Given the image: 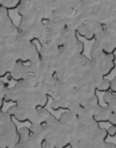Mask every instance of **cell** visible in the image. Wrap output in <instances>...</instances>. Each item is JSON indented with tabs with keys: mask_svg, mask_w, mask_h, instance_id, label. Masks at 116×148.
I'll use <instances>...</instances> for the list:
<instances>
[{
	"mask_svg": "<svg viewBox=\"0 0 116 148\" xmlns=\"http://www.w3.org/2000/svg\"><path fill=\"white\" fill-rule=\"evenodd\" d=\"M20 143L18 128L13 119L6 113L0 115V148H14Z\"/></svg>",
	"mask_w": 116,
	"mask_h": 148,
	"instance_id": "obj_1",
	"label": "cell"
},
{
	"mask_svg": "<svg viewBox=\"0 0 116 148\" xmlns=\"http://www.w3.org/2000/svg\"><path fill=\"white\" fill-rule=\"evenodd\" d=\"M12 46L15 48L17 61H20L24 64H28L31 62L41 59V54H39V49L37 48V44L35 42L25 40L21 36V34L15 40Z\"/></svg>",
	"mask_w": 116,
	"mask_h": 148,
	"instance_id": "obj_2",
	"label": "cell"
},
{
	"mask_svg": "<svg viewBox=\"0 0 116 148\" xmlns=\"http://www.w3.org/2000/svg\"><path fill=\"white\" fill-rule=\"evenodd\" d=\"M16 61L15 48L12 45L6 44V46L0 51V78L7 76Z\"/></svg>",
	"mask_w": 116,
	"mask_h": 148,
	"instance_id": "obj_3",
	"label": "cell"
},
{
	"mask_svg": "<svg viewBox=\"0 0 116 148\" xmlns=\"http://www.w3.org/2000/svg\"><path fill=\"white\" fill-rule=\"evenodd\" d=\"M104 29V25L94 19L83 21L77 27L78 37H82L87 41H95L97 35Z\"/></svg>",
	"mask_w": 116,
	"mask_h": 148,
	"instance_id": "obj_4",
	"label": "cell"
},
{
	"mask_svg": "<svg viewBox=\"0 0 116 148\" xmlns=\"http://www.w3.org/2000/svg\"><path fill=\"white\" fill-rule=\"evenodd\" d=\"M43 21V19L41 12L33 6V5H31V9L27 11V13L24 16L20 17V21H19L17 27H18L19 31L23 32L25 29H28L31 27H35V25H37V23H39Z\"/></svg>",
	"mask_w": 116,
	"mask_h": 148,
	"instance_id": "obj_5",
	"label": "cell"
},
{
	"mask_svg": "<svg viewBox=\"0 0 116 148\" xmlns=\"http://www.w3.org/2000/svg\"><path fill=\"white\" fill-rule=\"evenodd\" d=\"M115 60L116 56L113 55H104L102 58H100L97 61H92L93 65L99 70V72L102 74V76L105 78L106 76L110 75L114 69H115Z\"/></svg>",
	"mask_w": 116,
	"mask_h": 148,
	"instance_id": "obj_6",
	"label": "cell"
},
{
	"mask_svg": "<svg viewBox=\"0 0 116 148\" xmlns=\"http://www.w3.org/2000/svg\"><path fill=\"white\" fill-rule=\"evenodd\" d=\"M31 95L35 107L37 109H45L49 105L50 97L45 89L41 84H37L31 90Z\"/></svg>",
	"mask_w": 116,
	"mask_h": 148,
	"instance_id": "obj_7",
	"label": "cell"
},
{
	"mask_svg": "<svg viewBox=\"0 0 116 148\" xmlns=\"http://www.w3.org/2000/svg\"><path fill=\"white\" fill-rule=\"evenodd\" d=\"M8 74L10 79L14 80L15 82H20L22 80H25L29 76L28 66L27 64H24L20 61H16Z\"/></svg>",
	"mask_w": 116,
	"mask_h": 148,
	"instance_id": "obj_8",
	"label": "cell"
},
{
	"mask_svg": "<svg viewBox=\"0 0 116 148\" xmlns=\"http://www.w3.org/2000/svg\"><path fill=\"white\" fill-rule=\"evenodd\" d=\"M60 48L56 45L55 43H49L45 45L41 46L39 49V54L43 60H47V61H54L55 62L56 57L59 53Z\"/></svg>",
	"mask_w": 116,
	"mask_h": 148,
	"instance_id": "obj_9",
	"label": "cell"
},
{
	"mask_svg": "<svg viewBox=\"0 0 116 148\" xmlns=\"http://www.w3.org/2000/svg\"><path fill=\"white\" fill-rule=\"evenodd\" d=\"M59 122L61 124H63L70 132L71 135L73 134V132L77 128V123H78V117H76L74 114L70 113L68 111H64L63 113L60 115V117L58 118Z\"/></svg>",
	"mask_w": 116,
	"mask_h": 148,
	"instance_id": "obj_10",
	"label": "cell"
},
{
	"mask_svg": "<svg viewBox=\"0 0 116 148\" xmlns=\"http://www.w3.org/2000/svg\"><path fill=\"white\" fill-rule=\"evenodd\" d=\"M112 115L111 111L108 109L106 106H101L99 105L94 111V115H93V119L96 123L100 124V123H108L109 121L110 116Z\"/></svg>",
	"mask_w": 116,
	"mask_h": 148,
	"instance_id": "obj_11",
	"label": "cell"
},
{
	"mask_svg": "<svg viewBox=\"0 0 116 148\" xmlns=\"http://www.w3.org/2000/svg\"><path fill=\"white\" fill-rule=\"evenodd\" d=\"M105 55V53L103 52V49H102V46L99 42L94 41L93 44L91 46V49H90V59L92 61H97L100 58H102Z\"/></svg>",
	"mask_w": 116,
	"mask_h": 148,
	"instance_id": "obj_12",
	"label": "cell"
},
{
	"mask_svg": "<svg viewBox=\"0 0 116 148\" xmlns=\"http://www.w3.org/2000/svg\"><path fill=\"white\" fill-rule=\"evenodd\" d=\"M103 101L105 103L106 107L111 111L112 114H116V93L111 91L103 93Z\"/></svg>",
	"mask_w": 116,
	"mask_h": 148,
	"instance_id": "obj_13",
	"label": "cell"
},
{
	"mask_svg": "<svg viewBox=\"0 0 116 148\" xmlns=\"http://www.w3.org/2000/svg\"><path fill=\"white\" fill-rule=\"evenodd\" d=\"M20 4V0H1L0 6L6 10H13L17 9Z\"/></svg>",
	"mask_w": 116,
	"mask_h": 148,
	"instance_id": "obj_14",
	"label": "cell"
},
{
	"mask_svg": "<svg viewBox=\"0 0 116 148\" xmlns=\"http://www.w3.org/2000/svg\"><path fill=\"white\" fill-rule=\"evenodd\" d=\"M31 5H33V1H28V0H20V4H19L18 8H17V13L20 17L24 16L27 13V11L31 9Z\"/></svg>",
	"mask_w": 116,
	"mask_h": 148,
	"instance_id": "obj_15",
	"label": "cell"
},
{
	"mask_svg": "<svg viewBox=\"0 0 116 148\" xmlns=\"http://www.w3.org/2000/svg\"><path fill=\"white\" fill-rule=\"evenodd\" d=\"M16 105V103H15ZM17 106V105H16ZM13 119H15L17 122L19 123H25V122H28V118H27V113L22 109V108L18 107L17 106V109H16V113H15L14 117Z\"/></svg>",
	"mask_w": 116,
	"mask_h": 148,
	"instance_id": "obj_16",
	"label": "cell"
},
{
	"mask_svg": "<svg viewBox=\"0 0 116 148\" xmlns=\"http://www.w3.org/2000/svg\"><path fill=\"white\" fill-rule=\"evenodd\" d=\"M18 134L20 137V142H25L31 137V133L28 127H21L18 129Z\"/></svg>",
	"mask_w": 116,
	"mask_h": 148,
	"instance_id": "obj_17",
	"label": "cell"
},
{
	"mask_svg": "<svg viewBox=\"0 0 116 148\" xmlns=\"http://www.w3.org/2000/svg\"><path fill=\"white\" fill-rule=\"evenodd\" d=\"M96 91H99V92H108L110 91V80L107 78H104L103 80L100 82V84L97 86Z\"/></svg>",
	"mask_w": 116,
	"mask_h": 148,
	"instance_id": "obj_18",
	"label": "cell"
},
{
	"mask_svg": "<svg viewBox=\"0 0 116 148\" xmlns=\"http://www.w3.org/2000/svg\"><path fill=\"white\" fill-rule=\"evenodd\" d=\"M8 88H9L8 84L0 79V99L4 101L5 97H6L7 91H8Z\"/></svg>",
	"mask_w": 116,
	"mask_h": 148,
	"instance_id": "obj_19",
	"label": "cell"
},
{
	"mask_svg": "<svg viewBox=\"0 0 116 148\" xmlns=\"http://www.w3.org/2000/svg\"><path fill=\"white\" fill-rule=\"evenodd\" d=\"M16 109H17V106L15 105V103H13L12 106H10V107H8V109L6 110V113L8 114L9 116H10L11 118L13 119V117H14L15 113H16Z\"/></svg>",
	"mask_w": 116,
	"mask_h": 148,
	"instance_id": "obj_20",
	"label": "cell"
},
{
	"mask_svg": "<svg viewBox=\"0 0 116 148\" xmlns=\"http://www.w3.org/2000/svg\"><path fill=\"white\" fill-rule=\"evenodd\" d=\"M106 132H107L108 137H115L116 136V127L115 126H109V127L106 129Z\"/></svg>",
	"mask_w": 116,
	"mask_h": 148,
	"instance_id": "obj_21",
	"label": "cell"
},
{
	"mask_svg": "<svg viewBox=\"0 0 116 148\" xmlns=\"http://www.w3.org/2000/svg\"><path fill=\"white\" fill-rule=\"evenodd\" d=\"M110 91L113 93H116V76L110 80Z\"/></svg>",
	"mask_w": 116,
	"mask_h": 148,
	"instance_id": "obj_22",
	"label": "cell"
},
{
	"mask_svg": "<svg viewBox=\"0 0 116 148\" xmlns=\"http://www.w3.org/2000/svg\"><path fill=\"white\" fill-rule=\"evenodd\" d=\"M108 123L110 124V126H115L116 127V114H112V115L110 116Z\"/></svg>",
	"mask_w": 116,
	"mask_h": 148,
	"instance_id": "obj_23",
	"label": "cell"
},
{
	"mask_svg": "<svg viewBox=\"0 0 116 148\" xmlns=\"http://www.w3.org/2000/svg\"><path fill=\"white\" fill-rule=\"evenodd\" d=\"M7 42H6V39L5 38H2V37H0V51L3 49V48L6 46Z\"/></svg>",
	"mask_w": 116,
	"mask_h": 148,
	"instance_id": "obj_24",
	"label": "cell"
},
{
	"mask_svg": "<svg viewBox=\"0 0 116 148\" xmlns=\"http://www.w3.org/2000/svg\"><path fill=\"white\" fill-rule=\"evenodd\" d=\"M0 2H1V0H0ZM0 8H1V6H0Z\"/></svg>",
	"mask_w": 116,
	"mask_h": 148,
	"instance_id": "obj_25",
	"label": "cell"
},
{
	"mask_svg": "<svg viewBox=\"0 0 116 148\" xmlns=\"http://www.w3.org/2000/svg\"><path fill=\"white\" fill-rule=\"evenodd\" d=\"M115 39H116V36H115Z\"/></svg>",
	"mask_w": 116,
	"mask_h": 148,
	"instance_id": "obj_26",
	"label": "cell"
},
{
	"mask_svg": "<svg viewBox=\"0 0 116 148\" xmlns=\"http://www.w3.org/2000/svg\"><path fill=\"white\" fill-rule=\"evenodd\" d=\"M68 148H69V147H68Z\"/></svg>",
	"mask_w": 116,
	"mask_h": 148,
	"instance_id": "obj_27",
	"label": "cell"
}]
</instances>
